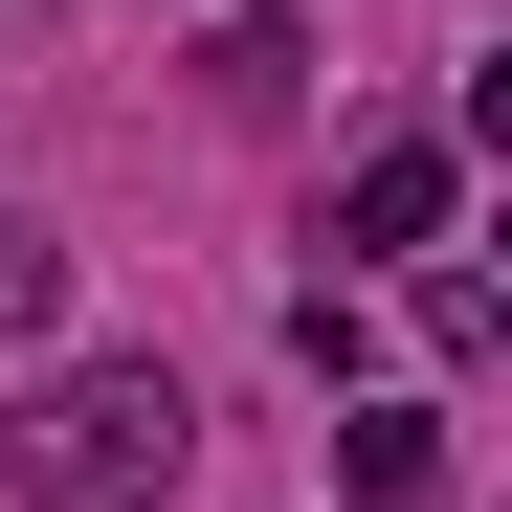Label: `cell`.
<instances>
[{
    "instance_id": "cell-1",
    "label": "cell",
    "mask_w": 512,
    "mask_h": 512,
    "mask_svg": "<svg viewBox=\"0 0 512 512\" xmlns=\"http://www.w3.org/2000/svg\"><path fill=\"white\" fill-rule=\"evenodd\" d=\"M179 446H201L179 357H67L23 423H0V490H23V512H156V490H179Z\"/></svg>"
},
{
    "instance_id": "cell-3",
    "label": "cell",
    "mask_w": 512,
    "mask_h": 512,
    "mask_svg": "<svg viewBox=\"0 0 512 512\" xmlns=\"http://www.w3.org/2000/svg\"><path fill=\"white\" fill-rule=\"evenodd\" d=\"M334 490L357 512H446V423L423 401H334Z\"/></svg>"
},
{
    "instance_id": "cell-5",
    "label": "cell",
    "mask_w": 512,
    "mask_h": 512,
    "mask_svg": "<svg viewBox=\"0 0 512 512\" xmlns=\"http://www.w3.org/2000/svg\"><path fill=\"white\" fill-rule=\"evenodd\" d=\"M45 312H67V245H45V223H0V334H45Z\"/></svg>"
},
{
    "instance_id": "cell-4",
    "label": "cell",
    "mask_w": 512,
    "mask_h": 512,
    "mask_svg": "<svg viewBox=\"0 0 512 512\" xmlns=\"http://www.w3.org/2000/svg\"><path fill=\"white\" fill-rule=\"evenodd\" d=\"M201 90H223V112H290V23H268V0H245V23L201 45Z\"/></svg>"
},
{
    "instance_id": "cell-2",
    "label": "cell",
    "mask_w": 512,
    "mask_h": 512,
    "mask_svg": "<svg viewBox=\"0 0 512 512\" xmlns=\"http://www.w3.org/2000/svg\"><path fill=\"white\" fill-rule=\"evenodd\" d=\"M446 201H468V156H446V134H357V156H334V245H357V268L446 245Z\"/></svg>"
}]
</instances>
